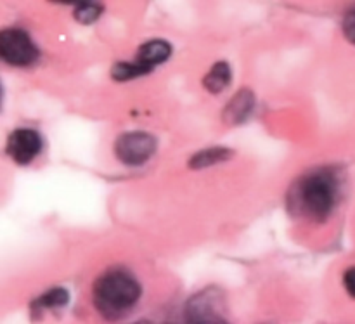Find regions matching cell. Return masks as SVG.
Returning <instances> with one entry per match:
<instances>
[{
    "label": "cell",
    "mask_w": 355,
    "mask_h": 324,
    "mask_svg": "<svg viewBox=\"0 0 355 324\" xmlns=\"http://www.w3.org/2000/svg\"><path fill=\"white\" fill-rule=\"evenodd\" d=\"M94 305L107 321H118L135 307L141 298V284L125 271H110L94 284Z\"/></svg>",
    "instance_id": "obj_1"
},
{
    "label": "cell",
    "mask_w": 355,
    "mask_h": 324,
    "mask_svg": "<svg viewBox=\"0 0 355 324\" xmlns=\"http://www.w3.org/2000/svg\"><path fill=\"white\" fill-rule=\"evenodd\" d=\"M338 198V180L329 170H318L298 182L295 203L307 219L315 222L326 221Z\"/></svg>",
    "instance_id": "obj_2"
},
{
    "label": "cell",
    "mask_w": 355,
    "mask_h": 324,
    "mask_svg": "<svg viewBox=\"0 0 355 324\" xmlns=\"http://www.w3.org/2000/svg\"><path fill=\"white\" fill-rule=\"evenodd\" d=\"M0 56L10 66H28L38 58V51L30 35L23 30L9 28L0 33Z\"/></svg>",
    "instance_id": "obj_3"
},
{
    "label": "cell",
    "mask_w": 355,
    "mask_h": 324,
    "mask_svg": "<svg viewBox=\"0 0 355 324\" xmlns=\"http://www.w3.org/2000/svg\"><path fill=\"white\" fill-rule=\"evenodd\" d=\"M156 149V141L148 132H127L114 142L116 158L125 165H142L153 156Z\"/></svg>",
    "instance_id": "obj_4"
},
{
    "label": "cell",
    "mask_w": 355,
    "mask_h": 324,
    "mask_svg": "<svg viewBox=\"0 0 355 324\" xmlns=\"http://www.w3.org/2000/svg\"><path fill=\"white\" fill-rule=\"evenodd\" d=\"M186 324H229L222 314V298L215 290H205L191 298L186 309Z\"/></svg>",
    "instance_id": "obj_5"
},
{
    "label": "cell",
    "mask_w": 355,
    "mask_h": 324,
    "mask_svg": "<svg viewBox=\"0 0 355 324\" xmlns=\"http://www.w3.org/2000/svg\"><path fill=\"white\" fill-rule=\"evenodd\" d=\"M42 151V139L37 130L17 128L7 139V153L17 165H28Z\"/></svg>",
    "instance_id": "obj_6"
},
{
    "label": "cell",
    "mask_w": 355,
    "mask_h": 324,
    "mask_svg": "<svg viewBox=\"0 0 355 324\" xmlns=\"http://www.w3.org/2000/svg\"><path fill=\"white\" fill-rule=\"evenodd\" d=\"M170 45L163 40H151V42H146L144 45H141L137 51V62L139 66L146 69V71H151L156 65H162L165 62L166 59L170 58Z\"/></svg>",
    "instance_id": "obj_7"
},
{
    "label": "cell",
    "mask_w": 355,
    "mask_h": 324,
    "mask_svg": "<svg viewBox=\"0 0 355 324\" xmlns=\"http://www.w3.org/2000/svg\"><path fill=\"white\" fill-rule=\"evenodd\" d=\"M253 104H255V97H253L252 90H239V92L229 101L227 106H225L224 120L227 121V123L234 125L243 123V121L250 117V113H252Z\"/></svg>",
    "instance_id": "obj_8"
},
{
    "label": "cell",
    "mask_w": 355,
    "mask_h": 324,
    "mask_svg": "<svg viewBox=\"0 0 355 324\" xmlns=\"http://www.w3.org/2000/svg\"><path fill=\"white\" fill-rule=\"evenodd\" d=\"M69 293L64 288H52V290L45 291L42 297L31 304V312L33 314H42L44 311H54V309H61L68 304Z\"/></svg>",
    "instance_id": "obj_9"
},
{
    "label": "cell",
    "mask_w": 355,
    "mask_h": 324,
    "mask_svg": "<svg viewBox=\"0 0 355 324\" xmlns=\"http://www.w3.org/2000/svg\"><path fill=\"white\" fill-rule=\"evenodd\" d=\"M231 83V68L227 62H217L214 68L205 75L203 85L211 94H218Z\"/></svg>",
    "instance_id": "obj_10"
},
{
    "label": "cell",
    "mask_w": 355,
    "mask_h": 324,
    "mask_svg": "<svg viewBox=\"0 0 355 324\" xmlns=\"http://www.w3.org/2000/svg\"><path fill=\"white\" fill-rule=\"evenodd\" d=\"M231 158V151L225 148H210L203 149L198 155H194L191 158L189 167L191 169H205V167L217 165V163L225 162V160Z\"/></svg>",
    "instance_id": "obj_11"
},
{
    "label": "cell",
    "mask_w": 355,
    "mask_h": 324,
    "mask_svg": "<svg viewBox=\"0 0 355 324\" xmlns=\"http://www.w3.org/2000/svg\"><path fill=\"white\" fill-rule=\"evenodd\" d=\"M101 12H103V6H101V3L85 2V3H78V6H76L75 17L82 24H90L101 16Z\"/></svg>",
    "instance_id": "obj_12"
},
{
    "label": "cell",
    "mask_w": 355,
    "mask_h": 324,
    "mask_svg": "<svg viewBox=\"0 0 355 324\" xmlns=\"http://www.w3.org/2000/svg\"><path fill=\"white\" fill-rule=\"evenodd\" d=\"M146 73L148 71H146L142 66H139L137 62H120V65L114 66L111 75H113L116 80H120V82H123V80H130L134 78V76L146 75Z\"/></svg>",
    "instance_id": "obj_13"
},
{
    "label": "cell",
    "mask_w": 355,
    "mask_h": 324,
    "mask_svg": "<svg viewBox=\"0 0 355 324\" xmlns=\"http://www.w3.org/2000/svg\"><path fill=\"white\" fill-rule=\"evenodd\" d=\"M343 33L352 44H355V9L349 10L343 19Z\"/></svg>",
    "instance_id": "obj_14"
},
{
    "label": "cell",
    "mask_w": 355,
    "mask_h": 324,
    "mask_svg": "<svg viewBox=\"0 0 355 324\" xmlns=\"http://www.w3.org/2000/svg\"><path fill=\"white\" fill-rule=\"evenodd\" d=\"M343 287L349 291V295L355 298V267H350V269L345 271L343 274Z\"/></svg>",
    "instance_id": "obj_15"
},
{
    "label": "cell",
    "mask_w": 355,
    "mask_h": 324,
    "mask_svg": "<svg viewBox=\"0 0 355 324\" xmlns=\"http://www.w3.org/2000/svg\"><path fill=\"white\" fill-rule=\"evenodd\" d=\"M135 324H151L149 321H141V323H135Z\"/></svg>",
    "instance_id": "obj_16"
}]
</instances>
